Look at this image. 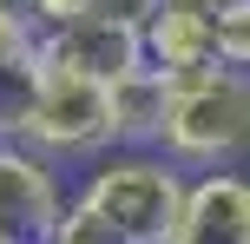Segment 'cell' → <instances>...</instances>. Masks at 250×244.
Returning <instances> with one entry per match:
<instances>
[{
    "label": "cell",
    "instance_id": "obj_16",
    "mask_svg": "<svg viewBox=\"0 0 250 244\" xmlns=\"http://www.w3.org/2000/svg\"><path fill=\"white\" fill-rule=\"evenodd\" d=\"M0 244H13V231H7V224H0Z\"/></svg>",
    "mask_w": 250,
    "mask_h": 244
},
{
    "label": "cell",
    "instance_id": "obj_13",
    "mask_svg": "<svg viewBox=\"0 0 250 244\" xmlns=\"http://www.w3.org/2000/svg\"><path fill=\"white\" fill-rule=\"evenodd\" d=\"M79 13H86V0H40V33L60 20H79Z\"/></svg>",
    "mask_w": 250,
    "mask_h": 244
},
{
    "label": "cell",
    "instance_id": "obj_8",
    "mask_svg": "<svg viewBox=\"0 0 250 244\" xmlns=\"http://www.w3.org/2000/svg\"><path fill=\"white\" fill-rule=\"evenodd\" d=\"M145 60L158 73H191V66H211L217 60V40H211V7H185V0H165L145 26Z\"/></svg>",
    "mask_w": 250,
    "mask_h": 244
},
{
    "label": "cell",
    "instance_id": "obj_1",
    "mask_svg": "<svg viewBox=\"0 0 250 244\" xmlns=\"http://www.w3.org/2000/svg\"><path fill=\"white\" fill-rule=\"evenodd\" d=\"M185 192H191V172L158 145H105L99 158L79 165V185H73L79 205L112 218L132 244H171Z\"/></svg>",
    "mask_w": 250,
    "mask_h": 244
},
{
    "label": "cell",
    "instance_id": "obj_4",
    "mask_svg": "<svg viewBox=\"0 0 250 244\" xmlns=\"http://www.w3.org/2000/svg\"><path fill=\"white\" fill-rule=\"evenodd\" d=\"M73 205L60 158H46L26 139H0V224L13 238H53Z\"/></svg>",
    "mask_w": 250,
    "mask_h": 244
},
{
    "label": "cell",
    "instance_id": "obj_7",
    "mask_svg": "<svg viewBox=\"0 0 250 244\" xmlns=\"http://www.w3.org/2000/svg\"><path fill=\"white\" fill-rule=\"evenodd\" d=\"M40 79H46V46H40V33L20 26V20H0V139H26Z\"/></svg>",
    "mask_w": 250,
    "mask_h": 244
},
{
    "label": "cell",
    "instance_id": "obj_14",
    "mask_svg": "<svg viewBox=\"0 0 250 244\" xmlns=\"http://www.w3.org/2000/svg\"><path fill=\"white\" fill-rule=\"evenodd\" d=\"M0 20H20V26L40 33V0H0Z\"/></svg>",
    "mask_w": 250,
    "mask_h": 244
},
{
    "label": "cell",
    "instance_id": "obj_6",
    "mask_svg": "<svg viewBox=\"0 0 250 244\" xmlns=\"http://www.w3.org/2000/svg\"><path fill=\"white\" fill-rule=\"evenodd\" d=\"M171 244H250V178L237 165L191 172Z\"/></svg>",
    "mask_w": 250,
    "mask_h": 244
},
{
    "label": "cell",
    "instance_id": "obj_15",
    "mask_svg": "<svg viewBox=\"0 0 250 244\" xmlns=\"http://www.w3.org/2000/svg\"><path fill=\"white\" fill-rule=\"evenodd\" d=\"M13 244H53V238H13Z\"/></svg>",
    "mask_w": 250,
    "mask_h": 244
},
{
    "label": "cell",
    "instance_id": "obj_2",
    "mask_svg": "<svg viewBox=\"0 0 250 244\" xmlns=\"http://www.w3.org/2000/svg\"><path fill=\"white\" fill-rule=\"evenodd\" d=\"M158 152H171L185 172H217L250 152V73L244 66H191L171 73Z\"/></svg>",
    "mask_w": 250,
    "mask_h": 244
},
{
    "label": "cell",
    "instance_id": "obj_5",
    "mask_svg": "<svg viewBox=\"0 0 250 244\" xmlns=\"http://www.w3.org/2000/svg\"><path fill=\"white\" fill-rule=\"evenodd\" d=\"M40 46H46L53 66H73V73L86 79H125L132 66H145V33H132V26H112L99 20V13H79V20H60L40 33Z\"/></svg>",
    "mask_w": 250,
    "mask_h": 244
},
{
    "label": "cell",
    "instance_id": "obj_11",
    "mask_svg": "<svg viewBox=\"0 0 250 244\" xmlns=\"http://www.w3.org/2000/svg\"><path fill=\"white\" fill-rule=\"evenodd\" d=\"M53 244H132V238H125L112 218H99L92 205H79V198H73L66 218H60V231H53Z\"/></svg>",
    "mask_w": 250,
    "mask_h": 244
},
{
    "label": "cell",
    "instance_id": "obj_10",
    "mask_svg": "<svg viewBox=\"0 0 250 244\" xmlns=\"http://www.w3.org/2000/svg\"><path fill=\"white\" fill-rule=\"evenodd\" d=\"M211 40H217V66H244L250 73V0H217Z\"/></svg>",
    "mask_w": 250,
    "mask_h": 244
},
{
    "label": "cell",
    "instance_id": "obj_12",
    "mask_svg": "<svg viewBox=\"0 0 250 244\" xmlns=\"http://www.w3.org/2000/svg\"><path fill=\"white\" fill-rule=\"evenodd\" d=\"M158 7L165 0H86V13H99V20H112V26H132V33H145Z\"/></svg>",
    "mask_w": 250,
    "mask_h": 244
},
{
    "label": "cell",
    "instance_id": "obj_3",
    "mask_svg": "<svg viewBox=\"0 0 250 244\" xmlns=\"http://www.w3.org/2000/svg\"><path fill=\"white\" fill-rule=\"evenodd\" d=\"M26 145H40V152L60 158V165H86V158H99L105 145H119V139H112V86L46 60Z\"/></svg>",
    "mask_w": 250,
    "mask_h": 244
},
{
    "label": "cell",
    "instance_id": "obj_9",
    "mask_svg": "<svg viewBox=\"0 0 250 244\" xmlns=\"http://www.w3.org/2000/svg\"><path fill=\"white\" fill-rule=\"evenodd\" d=\"M165 99H171V73H158L151 60L132 66L125 79H112V139L119 145H158Z\"/></svg>",
    "mask_w": 250,
    "mask_h": 244
}]
</instances>
